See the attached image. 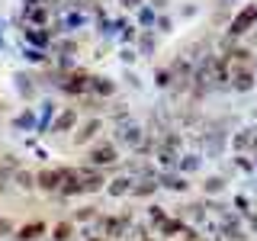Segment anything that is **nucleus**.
I'll return each mask as SVG.
<instances>
[{"label": "nucleus", "mask_w": 257, "mask_h": 241, "mask_svg": "<svg viewBox=\"0 0 257 241\" xmlns=\"http://www.w3.org/2000/svg\"><path fill=\"white\" fill-rule=\"evenodd\" d=\"M228 126L231 119H203L196 126V135H193V151H199L209 161H222V155L228 151Z\"/></svg>", "instance_id": "nucleus-1"}, {"label": "nucleus", "mask_w": 257, "mask_h": 241, "mask_svg": "<svg viewBox=\"0 0 257 241\" xmlns=\"http://www.w3.org/2000/svg\"><path fill=\"white\" fill-rule=\"evenodd\" d=\"M119 161H122V158H119V148L109 139H96L90 148L84 151V164L87 167H96V171H106V174L116 171Z\"/></svg>", "instance_id": "nucleus-2"}, {"label": "nucleus", "mask_w": 257, "mask_h": 241, "mask_svg": "<svg viewBox=\"0 0 257 241\" xmlns=\"http://www.w3.org/2000/svg\"><path fill=\"white\" fill-rule=\"evenodd\" d=\"M112 145H116L119 151H139L142 148V142H145V123H139V119H125V123H119V126H112V139H109Z\"/></svg>", "instance_id": "nucleus-3"}, {"label": "nucleus", "mask_w": 257, "mask_h": 241, "mask_svg": "<svg viewBox=\"0 0 257 241\" xmlns=\"http://www.w3.org/2000/svg\"><path fill=\"white\" fill-rule=\"evenodd\" d=\"M90 80H93V71H87V68H80V64H77V68H71L68 74H64L58 93L71 96V100H84V96L90 93Z\"/></svg>", "instance_id": "nucleus-4"}, {"label": "nucleus", "mask_w": 257, "mask_h": 241, "mask_svg": "<svg viewBox=\"0 0 257 241\" xmlns=\"http://www.w3.org/2000/svg\"><path fill=\"white\" fill-rule=\"evenodd\" d=\"M103 116H80V123H77V129L71 132V148H90V145L100 139V132H103Z\"/></svg>", "instance_id": "nucleus-5"}, {"label": "nucleus", "mask_w": 257, "mask_h": 241, "mask_svg": "<svg viewBox=\"0 0 257 241\" xmlns=\"http://www.w3.org/2000/svg\"><path fill=\"white\" fill-rule=\"evenodd\" d=\"M254 29H257V4H247L231 16L228 29H225V39H228V42H238V39H244L247 32H254Z\"/></svg>", "instance_id": "nucleus-6"}, {"label": "nucleus", "mask_w": 257, "mask_h": 241, "mask_svg": "<svg viewBox=\"0 0 257 241\" xmlns=\"http://www.w3.org/2000/svg\"><path fill=\"white\" fill-rule=\"evenodd\" d=\"M64 183V164H55V167H39L36 171V190L42 196H58Z\"/></svg>", "instance_id": "nucleus-7"}, {"label": "nucleus", "mask_w": 257, "mask_h": 241, "mask_svg": "<svg viewBox=\"0 0 257 241\" xmlns=\"http://www.w3.org/2000/svg\"><path fill=\"white\" fill-rule=\"evenodd\" d=\"M77 183H80V193L90 196V193H103L109 183V174L106 171H96V167H87V164H77Z\"/></svg>", "instance_id": "nucleus-8"}, {"label": "nucleus", "mask_w": 257, "mask_h": 241, "mask_svg": "<svg viewBox=\"0 0 257 241\" xmlns=\"http://www.w3.org/2000/svg\"><path fill=\"white\" fill-rule=\"evenodd\" d=\"M257 87V74L251 64H228V90L235 93H247Z\"/></svg>", "instance_id": "nucleus-9"}, {"label": "nucleus", "mask_w": 257, "mask_h": 241, "mask_svg": "<svg viewBox=\"0 0 257 241\" xmlns=\"http://www.w3.org/2000/svg\"><path fill=\"white\" fill-rule=\"evenodd\" d=\"M177 219H183L187 225H196V228H203L209 222V212H206V199H190V203L177 206Z\"/></svg>", "instance_id": "nucleus-10"}, {"label": "nucleus", "mask_w": 257, "mask_h": 241, "mask_svg": "<svg viewBox=\"0 0 257 241\" xmlns=\"http://www.w3.org/2000/svg\"><path fill=\"white\" fill-rule=\"evenodd\" d=\"M13 90L16 96H20L23 103H36V96H39V84H36V77H32V71H13Z\"/></svg>", "instance_id": "nucleus-11"}, {"label": "nucleus", "mask_w": 257, "mask_h": 241, "mask_svg": "<svg viewBox=\"0 0 257 241\" xmlns=\"http://www.w3.org/2000/svg\"><path fill=\"white\" fill-rule=\"evenodd\" d=\"M77 123H80V109L77 106H58V116H55L48 135H68V132L77 129Z\"/></svg>", "instance_id": "nucleus-12"}, {"label": "nucleus", "mask_w": 257, "mask_h": 241, "mask_svg": "<svg viewBox=\"0 0 257 241\" xmlns=\"http://www.w3.org/2000/svg\"><path fill=\"white\" fill-rule=\"evenodd\" d=\"M116 93H119V80H112L109 74H93V80H90V96L109 103Z\"/></svg>", "instance_id": "nucleus-13"}, {"label": "nucleus", "mask_w": 257, "mask_h": 241, "mask_svg": "<svg viewBox=\"0 0 257 241\" xmlns=\"http://www.w3.org/2000/svg\"><path fill=\"white\" fill-rule=\"evenodd\" d=\"M48 225L45 219H29V222H23L20 228H16V241H42L48 235Z\"/></svg>", "instance_id": "nucleus-14"}, {"label": "nucleus", "mask_w": 257, "mask_h": 241, "mask_svg": "<svg viewBox=\"0 0 257 241\" xmlns=\"http://www.w3.org/2000/svg\"><path fill=\"white\" fill-rule=\"evenodd\" d=\"M20 32H23V42H26L29 48H39V52H48L52 42H55L52 29H32V26H26V29H20Z\"/></svg>", "instance_id": "nucleus-15"}, {"label": "nucleus", "mask_w": 257, "mask_h": 241, "mask_svg": "<svg viewBox=\"0 0 257 241\" xmlns=\"http://www.w3.org/2000/svg\"><path fill=\"white\" fill-rule=\"evenodd\" d=\"M158 187L161 190H171V193H190V177H183V174H177V171H161L158 174Z\"/></svg>", "instance_id": "nucleus-16"}, {"label": "nucleus", "mask_w": 257, "mask_h": 241, "mask_svg": "<svg viewBox=\"0 0 257 241\" xmlns=\"http://www.w3.org/2000/svg\"><path fill=\"white\" fill-rule=\"evenodd\" d=\"M254 132H257L254 126H241V129H235V132L228 135V148L235 151V155H244V151H251V145H254Z\"/></svg>", "instance_id": "nucleus-17"}, {"label": "nucleus", "mask_w": 257, "mask_h": 241, "mask_svg": "<svg viewBox=\"0 0 257 241\" xmlns=\"http://www.w3.org/2000/svg\"><path fill=\"white\" fill-rule=\"evenodd\" d=\"M135 52H139V58L151 61L158 55V32L155 29H142L139 39H135Z\"/></svg>", "instance_id": "nucleus-18"}, {"label": "nucleus", "mask_w": 257, "mask_h": 241, "mask_svg": "<svg viewBox=\"0 0 257 241\" xmlns=\"http://www.w3.org/2000/svg\"><path fill=\"white\" fill-rule=\"evenodd\" d=\"M132 187H135V180L132 177H125V174H116V177H109V183H106V196L109 199H122V196H128L132 193Z\"/></svg>", "instance_id": "nucleus-19"}, {"label": "nucleus", "mask_w": 257, "mask_h": 241, "mask_svg": "<svg viewBox=\"0 0 257 241\" xmlns=\"http://www.w3.org/2000/svg\"><path fill=\"white\" fill-rule=\"evenodd\" d=\"M10 190L32 193V190H36V171H29V167H16V171L10 174Z\"/></svg>", "instance_id": "nucleus-20"}, {"label": "nucleus", "mask_w": 257, "mask_h": 241, "mask_svg": "<svg viewBox=\"0 0 257 241\" xmlns=\"http://www.w3.org/2000/svg\"><path fill=\"white\" fill-rule=\"evenodd\" d=\"M203 155L199 151H183L180 161H177V174H183V177H193V174H199L203 171Z\"/></svg>", "instance_id": "nucleus-21"}, {"label": "nucleus", "mask_w": 257, "mask_h": 241, "mask_svg": "<svg viewBox=\"0 0 257 241\" xmlns=\"http://www.w3.org/2000/svg\"><path fill=\"white\" fill-rule=\"evenodd\" d=\"M36 135H48V129H52L55 123V116H58V106H55L52 100H42V109L36 112Z\"/></svg>", "instance_id": "nucleus-22"}, {"label": "nucleus", "mask_w": 257, "mask_h": 241, "mask_svg": "<svg viewBox=\"0 0 257 241\" xmlns=\"http://www.w3.org/2000/svg\"><path fill=\"white\" fill-rule=\"evenodd\" d=\"M36 106H23L16 116L10 119V126L16 129V132H36Z\"/></svg>", "instance_id": "nucleus-23"}, {"label": "nucleus", "mask_w": 257, "mask_h": 241, "mask_svg": "<svg viewBox=\"0 0 257 241\" xmlns=\"http://www.w3.org/2000/svg\"><path fill=\"white\" fill-rule=\"evenodd\" d=\"M225 187H228V180L225 177H219V174H209L203 183H199V190H203V199H219L222 193H225Z\"/></svg>", "instance_id": "nucleus-24"}, {"label": "nucleus", "mask_w": 257, "mask_h": 241, "mask_svg": "<svg viewBox=\"0 0 257 241\" xmlns=\"http://www.w3.org/2000/svg\"><path fill=\"white\" fill-rule=\"evenodd\" d=\"M183 228H187V222H183V219H177V215H167V219L161 222L155 231H158V235H164V241H177V238L183 235Z\"/></svg>", "instance_id": "nucleus-25"}, {"label": "nucleus", "mask_w": 257, "mask_h": 241, "mask_svg": "<svg viewBox=\"0 0 257 241\" xmlns=\"http://www.w3.org/2000/svg\"><path fill=\"white\" fill-rule=\"evenodd\" d=\"M158 164V171H177V161H180V155L171 148H164V145H158V151H155V158H151Z\"/></svg>", "instance_id": "nucleus-26"}, {"label": "nucleus", "mask_w": 257, "mask_h": 241, "mask_svg": "<svg viewBox=\"0 0 257 241\" xmlns=\"http://www.w3.org/2000/svg\"><path fill=\"white\" fill-rule=\"evenodd\" d=\"M158 190H161V187H158L155 177H142V180H135V187H132V193H128V196H132V199H151Z\"/></svg>", "instance_id": "nucleus-27"}, {"label": "nucleus", "mask_w": 257, "mask_h": 241, "mask_svg": "<svg viewBox=\"0 0 257 241\" xmlns=\"http://www.w3.org/2000/svg\"><path fill=\"white\" fill-rule=\"evenodd\" d=\"M158 145H164V148H171V151H177V155H183V132H180L177 126H171L167 132L158 135Z\"/></svg>", "instance_id": "nucleus-28"}, {"label": "nucleus", "mask_w": 257, "mask_h": 241, "mask_svg": "<svg viewBox=\"0 0 257 241\" xmlns=\"http://www.w3.org/2000/svg\"><path fill=\"white\" fill-rule=\"evenodd\" d=\"M74 231H77V225L71 222V219H58L52 228H48V235H52L48 241H71V238H74Z\"/></svg>", "instance_id": "nucleus-29"}, {"label": "nucleus", "mask_w": 257, "mask_h": 241, "mask_svg": "<svg viewBox=\"0 0 257 241\" xmlns=\"http://www.w3.org/2000/svg\"><path fill=\"white\" fill-rule=\"evenodd\" d=\"M155 23H158V10L151 4H145L135 10V26L139 29H155Z\"/></svg>", "instance_id": "nucleus-30"}, {"label": "nucleus", "mask_w": 257, "mask_h": 241, "mask_svg": "<svg viewBox=\"0 0 257 241\" xmlns=\"http://www.w3.org/2000/svg\"><path fill=\"white\" fill-rule=\"evenodd\" d=\"M96 215H100L96 206H77L74 212H71V222L74 225H90V222H96Z\"/></svg>", "instance_id": "nucleus-31"}, {"label": "nucleus", "mask_w": 257, "mask_h": 241, "mask_svg": "<svg viewBox=\"0 0 257 241\" xmlns=\"http://www.w3.org/2000/svg\"><path fill=\"white\" fill-rule=\"evenodd\" d=\"M23 58L29 64H39V68H48V64H52V55L48 52H39V48H29V45H23Z\"/></svg>", "instance_id": "nucleus-32"}, {"label": "nucleus", "mask_w": 257, "mask_h": 241, "mask_svg": "<svg viewBox=\"0 0 257 241\" xmlns=\"http://www.w3.org/2000/svg\"><path fill=\"white\" fill-rule=\"evenodd\" d=\"M106 112H109L112 126H119V123H125V119H132V109H128V103H109Z\"/></svg>", "instance_id": "nucleus-33"}, {"label": "nucleus", "mask_w": 257, "mask_h": 241, "mask_svg": "<svg viewBox=\"0 0 257 241\" xmlns=\"http://www.w3.org/2000/svg\"><path fill=\"white\" fill-rule=\"evenodd\" d=\"M171 84H174V77H171V68H167V64H158L155 68V87L158 90H171Z\"/></svg>", "instance_id": "nucleus-34"}, {"label": "nucleus", "mask_w": 257, "mask_h": 241, "mask_svg": "<svg viewBox=\"0 0 257 241\" xmlns=\"http://www.w3.org/2000/svg\"><path fill=\"white\" fill-rule=\"evenodd\" d=\"M167 215H171V212H167V209H164V206H158V203H151V206H148V222H145V225H148V228H158V225H161V222H164V219H167Z\"/></svg>", "instance_id": "nucleus-35"}, {"label": "nucleus", "mask_w": 257, "mask_h": 241, "mask_svg": "<svg viewBox=\"0 0 257 241\" xmlns=\"http://www.w3.org/2000/svg\"><path fill=\"white\" fill-rule=\"evenodd\" d=\"M119 61L125 64V68H135L139 64V52H135L132 45H125V48H119Z\"/></svg>", "instance_id": "nucleus-36"}, {"label": "nucleus", "mask_w": 257, "mask_h": 241, "mask_svg": "<svg viewBox=\"0 0 257 241\" xmlns=\"http://www.w3.org/2000/svg\"><path fill=\"white\" fill-rule=\"evenodd\" d=\"M135 39H139V26H135V23H125V29L119 32V42H122V48H125V45H132Z\"/></svg>", "instance_id": "nucleus-37"}, {"label": "nucleus", "mask_w": 257, "mask_h": 241, "mask_svg": "<svg viewBox=\"0 0 257 241\" xmlns=\"http://www.w3.org/2000/svg\"><path fill=\"white\" fill-rule=\"evenodd\" d=\"M155 32L161 36V32H174V16H167V13H158V23H155Z\"/></svg>", "instance_id": "nucleus-38"}, {"label": "nucleus", "mask_w": 257, "mask_h": 241, "mask_svg": "<svg viewBox=\"0 0 257 241\" xmlns=\"http://www.w3.org/2000/svg\"><path fill=\"white\" fill-rule=\"evenodd\" d=\"M231 164H235L238 171H244V174H254V161L247 158V155H235V158H231Z\"/></svg>", "instance_id": "nucleus-39"}, {"label": "nucleus", "mask_w": 257, "mask_h": 241, "mask_svg": "<svg viewBox=\"0 0 257 241\" xmlns=\"http://www.w3.org/2000/svg\"><path fill=\"white\" fill-rule=\"evenodd\" d=\"M122 84H125V87H132V90H142V77L135 74L132 68H125V71H122Z\"/></svg>", "instance_id": "nucleus-40"}, {"label": "nucleus", "mask_w": 257, "mask_h": 241, "mask_svg": "<svg viewBox=\"0 0 257 241\" xmlns=\"http://www.w3.org/2000/svg\"><path fill=\"white\" fill-rule=\"evenodd\" d=\"M180 241H206V235H203V228H196V225H187Z\"/></svg>", "instance_id": "nucleus-41"}, {"label": "nucleus", "mask_w": 257, "mask_h": 241, "mask_svg": "<svg viewBox=\"0 0 257 241\" xmlns=\"http://www.w3.org/2000/svg\"><path fill=\"white\" fill-rule=\"evenodd\" d=\"M13 231H16V225H13V219H10V215H4V212H0V238L13 235Z\"/></svg>", "instance_id": "nucleus-42"}, {"label": "nucleus", "mask_w": 257, "mask_h": 241, "mask_svg": "<svg viewBox=\"0 0 257 241\" xmlns=\"http://www.w3.org/2000/svg\"><path fill=\"white\" fill-rule=\"evenodd\" d=\"M235 209H238V215H251V203L244 196H235Z\"/></svg>", "instance_id": "nucleus-43"}, {"label": "nucleus", "mask_w": 257, "mask_h": 241, "mask_svg": "<svg viewBox=\"0 0 257 241\" xmlns=\"http://www.w3.org/2000/svg\"><path fill=\"white\" fill-rule=\"evenodd\" d=\"M119 7H125V10H139V7H145V0H119Z\"/></svg>", "instance_id": "nucleus-44"}, {"label": "nucleus", "mask_w": 257, "mask_h": 241, "mask_svg": "<svg viewBox=\"0 0 257 241\" xmlns=\"http://www.w3.org/2000/svg\"><path fill=\"white\" fill-rule=\"evenodd\" d=\"M167 4H171V0H151V7H155L158 13H164V10H167Z\"/></svg>", "instance_id": "nucleus-45"}, {"label": "nucleus", "mask_w": 257, "mask_h": 241, "mask_svg": "<svg viewBox=\"0 0 257 241\" xmlns=\"http://www.w3.org/2000/svg\"><path fill=\"white\" fill-rule=\"evenodd\" d=\"M231 4H238V0H215V7H219V10H228Z\"/></svg>", "instance_id": "nucleus-46"}, {"label": "nucleus", "mask_w": 257, "mask_h": 241, "mask_svg": "<svg viewBox=\"0 0 257 241\" xmlns=\"http://www.w3.org/2000/svg\"><path fill=\"white\" fill-rule=\"evenodd\" d=\"M4 32H7V23L0 20V48H7V42H4Z\"/></svg>", "instance_id": "nucleus-47"}, {"label": "nucleus", "mask_w": 257, "mask_h": 241, "mask_svg": "<svg viewBox=\"0 0 257 241\" xmlns=\"http://www.w3.org/2000/svg\"><path fill=\"white\" fill-rule=\"evenodd\" d=\"M7 112H10V106H7V100H0V119H4Z\"/></svg>", "instance_id": "nucleus-48"}, {"label": "nucleus", "mask_w": 257, "mask_h": 241, "mask_svg": "<svg viewBox=\"0 0 257 241\" xmlns=\"http://www.w3.org/2000/svg\"><path fill=\"white\" fill-rule=\"evenodd\" d=\"M84 241H106V238H100V235H87Z\"/></svg>", "instance_id": "nucleus-49"}, {"label": "nucleus", "mask_w": 257, "mask_h": 241, "mask_svg": "<svg viewBox=\"0 0 257 241\" xmlns=\"http://www.w3.org/2000/svg\"><path fill=\"white\" fill-rule=\"evenodd\" d=\"M254 116H257V109H254Z\"/></svg>", "instance_id": "nucleus-50"}]
</instances>
